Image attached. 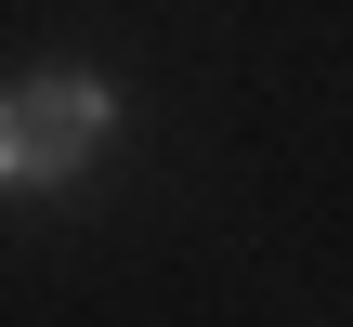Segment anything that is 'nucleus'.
Listing matches in <instances>:
<instances>
[{"instance_id":"obj_1","label":"nucleus","mask_w":353,"mask_h":327,"mask_svg":"<svg viewBox=\"0 0 353 327\" xmlns=\"http://www.w3.org/2000/svg\"><path fill=\"white\" fill-rule=\"evenodd\" d=\"M92 144H105V92H92V79H26V92H13V118H0L13 184H65Z\"/></svg>"}]
</instances>
